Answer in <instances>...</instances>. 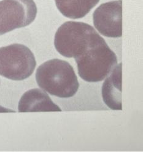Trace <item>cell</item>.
Instances as JSON below:
<instances>
[{
    "label": "cell",
    "instance_id": "cell-7",
    "mask_svg": "<svg viewBox=\"0 0 143 152\" xmlns=\"http://www.w3.org/2000/svg\"><path fill=\"white\" fill-rule=\"evenodd\" d=\"M19 112H62L48 94L40 89H32L23 94L19 100Z\"/></svg>",
    "mask_w": 143,
    "mask_h": 152
},
{
    "label": "cell",
    "instance_id": "cell-1",
    "mask_svg": "<svg viewBox=\"0 0 143 152\" xmlns=\"http://www.w3.org/2000/svg\"><path fill=\"white\" fill-rule=\"evenodd\" d=\"M74 59L79 77L87 82L103 81L117 65L115 54L97 31L81 54Z\"/></svg>",
    "mask_w": 143,
    "mask_h": 152
},
{
    "label": "cell",
    "instance_id": "cell-4",
    "mask_svg": "<svg viewBox=\"0 0 143 152\" xmlns=\"http://www.w3.org/2000/svg\"><path fill=\"white\" fill-rule=\"evenodd\" d=\"M96 30L90 25L68 21L58 28L54 38V46L62 56L75 58L84 48Z\"/></svg>",
    "mask_w": 143,
    "mask_h": 152
},
{
    "label": "cell",
    "instance_id": "cell-6",
    "mask_svg": "<svg viewBox=\"0 0 143 152\" xmlns=\"http://www.w3.org/2000/svg\"><path fill=\"white\" fill-rule=\"evenodd\" d=\"M96 29L109 38H120L122 35V1L107 2L98 7L93 14Z\"/></svg>",
    "mask_w": 143,
    "mask_h": 152
},
{
    "label": "cell",
    "instance_id": "cell-5",
    "mask_svg": "<svg viewBox=\"0 0 143 152\" xmlns=\"http://www.w3.org/2000/svg\"><path fill=\"white\" fill-rule=\"evenodd\" d=\"M37 12L33 0L0 1V36L28 26L35 20Z\"/></svg>",
    "mask_w": 143,
    "mask_h": 152
},
{
    "label": "cell",
    "instance_id": "cell-9",
    "mask_svg": "<svg viewBox=\"0 0 143 152\" xmlns=\"http://www.w3.org/2000/svg\"><path fill=\"white\" fill-rule=\"evenodd\" d=\"M99 0H55L62 15L72 19L85 17L99 3Z\"/></svg>",
    "mask_w": 143,
    "mask_h": 152
},
{
    "label": "cell",
    "instance_id": "cell-2",
    "mask_svg": "<svg viewBox=\"0 0 143 152\" xmlns=\"http://www.w3.org/2000/svg\"><path fill=\"white\" fill-rule=\"evenodd\" d=\"M36 80L42 89L60 98L74 96L79 88L73 66L68 62L58 58L41 64L36 70Z\"/></svg>",
    "mask_w": 143,
    "mask_h": 152
},
{
    "label": "cell",
    "instance_id": "cell-8",
    "mask_svg": "<svg viewBox=\"0 0 143 152\" xmlns=\"http://www.w3.org/2000/svg\"><path fill=\"white\" fill-rule=\"evenodd\" d=\"M104 102L112 110H121L122 107V63L117 64L108 75L102 86Z\"/></svg>",
    "mask_w": 143,
    "mask_h": 152
},
{
    "label": "cell",
    "instance_id": "cell-3",
    "mask_svg": "<svg viewBox=\"0 0 143 152\" xmlns=\"http://www.w3.org/2000/svg\"><path fill=\"white\" fill-rule=\"evenodd\" d=\"M36 66L31 50L21 44L0 48V75L7 79L21 81L33 74Z\"/></svg>",
    "mask_w": 143,
    "mask_h": 152
}]
</instances>
